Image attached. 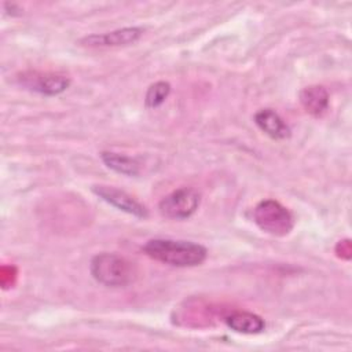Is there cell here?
Segmentation results:
<instances>
[{"label":"cell","mask_w":352,"mask_h":352,"mask_svg":"<svg viewBox=\"0 0 352 352\" xmlns=\"http://www.w3.org/2000/svg\"><path fill=\"white\" fill-rule=\"evenodd\" d=\"M336 253L338 257L341 258H345V260H349L351 258V253H352V249H351V241L349 239H344V241H340L336 246Z\"/></svg>","instance_id":"5bb4252c"},{"label":"cell","mask_w":352,"mask_h":352,"mask_svg":"<svg viewBox=\"0 0 352 352\" xmlns=\"http://www.w3.org/2000/svg\"><path fill=\"white\" fill-rule=\"evenodd\" d=\"M199 192L192 187H180L165 195L160 204V213L170 220H184L195 213L199 206Z\"/></svg>","instance_id":"277c9868"},{"label":"cell","mask_w":352,"mask_h":352,"mask_svg":"<svg viewBox=\"0 0 352 352\" xmlns=\"http://www.w3.org/2000/svg\"><path fill=\"white\" fill-rule=\"evenodd\" d=\"M143 252L153 260L179 268L197 267L202 264L208 256L206 248L199 243L169 238L147 241L143 246Z\"/></svg>","instance_id":"6da1fadb"},{"label":"cell","mask_w":352,"mask_h":352,"mask_svg":"<svg viewBox=\"0 0 352 352\" xmlns=\"http://www.w3.org/2000/svg\"><path fill=\"white\" fill-rule=\"evenodd\" d=\"M169 92H170V84L166 81H157L151 84L144 96L146 106L150 109H155L161 106L168 98Z\"/></svg>","instance_id":"7c38bea8"},{"label":"cell","mask_w":352,"mask_h":352,"mask_svg":"<svg viewBox=\"0 0 352 352\" xmlns=\"http://www.w3.org/2000/svg\"><path fill=\"white\" fill-rule=\"evenodd\" d=\"M16 268L14 265H3L0 271V282L3 289L12 287L16 280Z\"/></svg>","instance_id":"4fadbf2b"},{"label":"cell","mask_w":352,"mask_h":352,"mask_svg":"<svg viewBox=\"0 0 352 352\" xmlns=\"http://www.w3.org/2000/svg\"><path fill=\"white\" fill-rule=\"evenodd\" d=\"M257 227L274 236H285L294 227L292 212L275 199H263L253 209Z\"/></svg>","instance_id":"3957f363"},{"label":"cell","mask_w":352,"mask_h":352,"mask_svg":"<svg viewBox=\"0 0 352 352\" xmlns=\"http://www.w3.org/2000/svg\"><path fill=\"white\" fill-rule=\"evenodd\" d=\"M89 270L94 279L107 287H125L136 278L135 264L117 253L103 252L94 256Z\"/></svg>","instance_id":"7a4b0ae2"},{"label":"cell","mask_w":352,"mask_h":352,"mask_svg":"<svg viewBox=\"0 0 352 352\" xmlns=\"http://www.w3.org/2000/svg\"><path fill=\"white\" fill-rule=\"evenodd\" d=\"M226 324L235 333L258 334L265 329L264 319L253 312L236 311L226 316Z\"/></svg>","instance_id":"30bf717a"},{"label":"cell","mask_w":352,"mask_h":352,"mask_svg":"<svg viewBox=\"0 0 352 352\" xmlns=\"http://www.w3.org/2000/svg\"><path fill=\"white\" fill-rule=\"evenodd\" d=\"M144 30L138 26H129L107 32L103 34H89L80 40V44L85 47H122L136 43Z\"/></svg>","instance_id":"52a82bcc"},{"label":"cell","mask_w":352,"mask_h":352,"mask_svg":"<svg viewBox=\"0 0 352 352\" xmlns=\"http://www.w3.org/2000/svg\"><path fill=\"white\" fill-rule=\"evenodd\" d=\"M298 96L304 110L314 117L323 116L329 109V92L323 85L305 87Z\"/></svg>","instance_id":"9c48e42d"},{"label":"cell","mask_w":352,"mask_h":352,"mask_svg":"<svg viewBox=\"0 0 352 352\" xmlns=\"http://www.w3.org/2000/svg\"><path fill=\"white\" fill-rule=\"evenodd\" d=\"M18 81L22 87L47 96L62 94L70 85V78L59 73L23 72L19 74Z\"/></svg>","instance_id":"5b68a950"},{"label":"cell","mask_w":352,"mask_h":352,"mask_svg":"<svg viewBox=\"0 0 352 352\" xmlns=\"http://www.w3.org/2000/svg\"><path fill=\"white\" fill-rule=\"evenodd\" d=\"M254 124L271 139L283 140L290 136V128L272 109H261L254 114Z\"/></svg>","instance_id":"ba28073f"},{"label":"cell","mask_w":352,"mask_h":352,"mask_svg":"<svg viewBox=\"0 0 352 352\" xmlns=\"http://www.w3.org/2000/svg\"><path fill=\"white\" fill-rule=\"evenodd\" d=\"M92 191L95 195H98L100 199L107 202L109 205L129 213L138 219H146L148 216V210L144 205H142L138 199H135L132 195L125 192L124 190L111 187V186H94Z\"/></svg>","instance_id":"8992f818"},{"label":"cell","mask_w":352,"mask_h":352,"mask_svg":"<svg viewBox=\"0 0 352 352\" xmlns=\"http://www.w3.org/2000/svg\"><path fill=\"white\" fill-rule=\"evenodd\" d=\"M100 158L103 164L110 168L111 170L125 175V176H136L139 175L140 165L139 162L128 155L114 153V151H103L100 153Z\"/></svg>","instance_id":"8fae6325"}]
</instances>
